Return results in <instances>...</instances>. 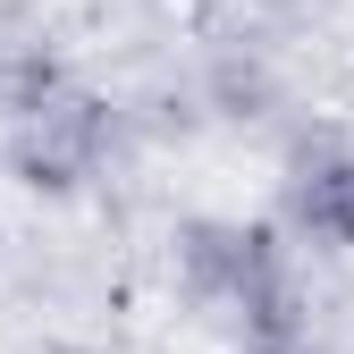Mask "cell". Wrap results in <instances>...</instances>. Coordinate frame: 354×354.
<instances>
[{
  "label": "cell",
  "mask_w": 354,
  "mask_h": 354,
  "mask_svg": "<svg viewBox=\"0 0 354 354\" xmlns=\"http://www.w3.org/2000/svg\"><path fill=\"white\" fill-rule=\"evenodd\" d=\"M287 228L321 253H354V136L304 152V169L287 177Z\"/></svg>",
  "instance_id": "obj_1"
}]
</instances>
